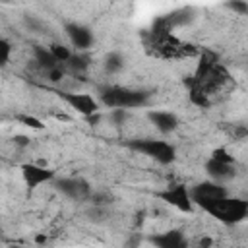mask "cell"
<instances>
[{
  "label": "cell",
  "instance_id": "1",
  "mask_svg": "<svg viewBox=\"0 0 248 248\" xmlns=\"http://www.w3.org/2000/svg\"><path fill=\"white\" fill-rule=\"evenodd\" d=\"M145 48L157 56V58H186V56H194L198 50L194 45L180 41L178 37H174L170 33L169 27V19L161 17L153 23L151 31L145 37Z\"/></svg>",
  "mask_w": 248,
  "mask_h": 248
},
{
  "label": "cell",
  "instance_id": "2",
  "mask_svg": "<svg viewBox=\"0 0 248 248\" xmlns=\"http://www.w3.org/2000/svg\"><path fill=\"white\" fill-rule=\"evenodd\" d=\"M229 79H231V74L217 60V56L213 52H203L200 62H198L194 76H190V79L184 83L188 85V89H196V91L209 97L211 93L221 89Z\"/></svg>",
  "mask_w": 248,
  "mask_h": 248
},
{
  "label": "cell",
  "instance_id": "3",
  "mask_svg": "<svg viewBox=\"0 0 248 248\" xmlns=\"http://www.w3.org/2000/svg\"><path fill=\"white\" fill-rule=\"evenodd\" d=\"M99 101L101 105L108 108H140L149 103V93L143 89H130L120 85H107L99 89Z\"/></svg>",
  "mask_w": 248,
  "mask_h": 248
},
{
  "label": "cell",
  "instance_id": "4",
  "mask_svg": "<svg viewBox=\"0 0 248 248\" xmlns=\"http://www.w3.org/2000/svg\"><path fill=\"white\" fill-rule=\"evenodd\" d=\"M205 213H209L211 217H215L217 221L225 223V225H236L242 223L248 217V202L242 198H219V200H211L200 205Z\"/></svg>",
  "mask_w": 248,
  "mask_h": 248
},
{
  "label": "cell",
  "instance_id": "5",
  "mask_svg": "<svg viewBox=\"0 0 248 248\" xmlns=\"http://www.w3.org/2000/svg\"><path fill=\"white\" fill-rule=\"evenodd\" d=\"M128 147L157 161L159 165H170L176 159V147L167 140H155V138L132 140V141H128Z\"/></svg>",
  "mask_w": 248,
  "mask_h": 248
},
{
  "label": "cell",
  "instance_id": "6",
  "mask_svg": "<svg viewBox=\"0 0 248 248\" xmlns=\"http://www.w3.org/2000/svg\"><path fill=\"white\" fill-rule=\"evenodd\" d=\"M58 97L70 105L78 114L89 118L93 114H99V101L89 93H72V91H58Z\"/></svg>",
  "mask_w": 248,
  "mask_h": 248
},
{
  "label": "cell",
  "instance_id": "7",
  "mask_svg": "<svg viewBox=\"0 0 248 248\" xmlns=\"http://www.w3.org/2000/svg\"><path fill=\"white\" fill-rule=\"evenodd\" d=\"M159 200H163L165 203L176 207L178 211H184V213H190L192 211V200H190V190L184 186V184H172V186H167L165 190H159L155 194Z\"/></svg>",
  "mask_w": 248,
  "mask_h": 248
},
{
  "label": "cell",
  "instance_id": "8",
  "mask_svg": "<svg viewBox=\"0 0 248 248\" xmlns=\"http://www.w3.org/2000/svg\"><path fill=\"white\" fill-rule=\"evenodd\" d=\"M21 170V178L25 182V186L29 190H35L39 188L41 184H46V182H54L56 178V172L48 167H41V165H35V163H23L19 167Z\"/></svg>",
  "mask_w": 248,
  "mask_h": 248
},
{
  "label": "cell",
  "instance_id": "9",
  "mask_svg": "<svg viewBox=\"0 0 248 248\" xmlns=\"http://www.w3.org/2000/svg\"><path fill=\"white\" fill-rule=\"evenodd\" d=\"M54 180H56V178H54ZM54 184H56V190H58L60 194H64L66 198H70V200L81 202V200H89V196H91V186H89V182L83 180V178L66 176V178H58Z\"/></svg>",
  "mask_w": 248,
  "mask_h": 248
},
{
  "label": "cell",
  "instance_id": "10",
  "mask_svg": "<svg viewBox=\"0 0 248 248\" xmlns=\"http://www.w3.org/2000/svg\"><path fill=\"white\" fill-rule=\"evenodd\" d=\"M229 196V190L219 184V182H213V180H207V182H200L196 184L194 188H190V200L192 203L196 205H202L205 202H211V200H219V198H225Z\"/></svg>",
  "mask_w": 248,
  "mask_h": 248
},
{
  "label": "cell",
  "instance_id": "11",
  "mask_svg": "<svg viewBox=\"0 0 248 248\" xmlns=\"http://www.w3.org/2000/svg\"><path fill=\"white\" fill-rule=\"evenodd\" d=\"M64 31H66L72 46H76V50H87L93 45V33L83 23H76V21L66 23L64 25Z\"/></svg>",
  "mask_w": 248,
  "mask_h": 248
},
{
  "label": "cell",
  "instance_id": "12",
  "mask_svg": "<svg viewBox=\"0 0 248 248\" xmlns=\"http://www.w3.org/2000/svg\"><path fill=\"white\" fill-rule=\"evenodd\" d=\"M149 242L155 248H188V238L180 229H169L149 236Z\"/></svg>",
  "mask_w": 248,
  "mask_h": 248
},
{
  "label": "cell",
  "instance_id": "13",
  "mask_svg": "<svg viewBox=\"0 0 248 248\" xmlns=\"http://www.w3.org/2000/svg\"><path fill=\"white\" fill-rule=\"evenodd\" d=\"M149 122L161 132V134H170L178 128V118L174 112L169 110H147Z\"/></svg>",
  "mask_w": 248,
  "mask_h": 248
},
{
  "label": "cell",
  "instance_id": "14",
  "mask_svg": "<svg viewBox=\"0 0 248 248\" xmlns=\"http://www.w3.org/2000/svg\"><path fill=\"white\" fill-rule=\"evenodd\" d=\"M205 170H207V174L211 176V180L213 182H223V180H231L232 176H234V172H236V169H234V165H227V163H217V161H213V159H209L207 163H205Z\"/></svg>",
  "mask_w": 248,
  "mask_h": 248
},
{
  "label": "cell",
  "instance_id": "15",
  "mask_svg": "<svg viewBox=\"0 0 248 248\" xmlns=\"http://www.w3.org/2000/svg\"><path fill=\"white\" fill-rule=\"evenodd\" d=\"M33 54H35V62L43 68V70H52V68H56V66H60L54 58H52V54L48 52V48H45V46H35L33 48Z\"/></svg>",
  "mask_w": 248,
  "mask_h": 248
},
{
  "label": "cell",
  "instance_id": "16",
  "mask_svg": "<svg viewBox=\"0 0 248 248\" xmlns=\"http://www.w3.org/2000/svg\"><path fill=\"white\" fill-rule=\"evenodd\" d=\"M48 52L52 54V58L58 62V64H62V62H68L70 58H72V50L66 46V45H62V43H52L50 46H48Z\"/></svg>",
  "mask_w": 248,
  "mask_h": 248
},
{
  "label": "cell",
  "instance_id": "17",
  "mask_svg": "<svg viewBox=\"0 0 248 248\" xmlns=\"http://www.w3.org/2000/svg\"><path fill=\"white\" fill-rule=\"evenodd\" d=\"M124 68V58L120 52H108L107 58H105V70L108 74H116Z\"/></svg>",
  "mask_w": 248,
  "mask_h": 248
},
{
  "label": "cell",
  "instance_id": "18",
  "mask_svg": "<svg viewBox=\"0 0 248 248\" xmlns=\"http://www.w3.org/2000/svg\"><path fill=\"white\" fill-rule=\"evenodd\" d=\"M209 159H213V161H217V163L234 165V157H232L225 147H215V149L211 151V157H209Z\"/></svg>",
  "mask_w": 248,
  "mask_h": 248
},
{
  "label": "cell",
  "instance_id": "19",
  "mask_svg": "<svg viewBox=\"0 0 248 248\" xmlns=\"http://www.w3.org/2000/svg\"><path fill=\"white\" fill-rule=\"evenodd\" d=\"M17 120H19L23 126L31 128V130H45V124H43L37 116H31V114H17Z\"/></svg>",
  "mask_w": 248,
  "mask_h": 248
},
{
  "label": "cell",
  "instance_id": "20",
  "mask_svg": "<svg viewBox=\"0 0 248 248\" xmlns=\"http://www.w3.org/2000/svg\"><path fill=\"white\" fill-rule=\"evenodd\" d=\"M12 56V43L0 37V66H6Z\"/></svg>",
  "mask_w": 248,
  "mask_h": 248
},
{
  "label": "cell",
  "instance_id": "21",
  "mask_svg": "<svg viewBox=\"0 0 248 248\" xmlns=\"http://www.w3.org/2000/svg\"><path fill=\"white\" fill-rule=\"evenodd\" d=\"M68 64H70L76 72H79V70H85V68L89 66V58L83 56V54H72V58L68 60Z\"/></svg>",
  "mask_w": 248,
  "mask_h": 248
},
{
  "label": "cell",
  "instance_id": "22",
  "mask_svg": "<svg viewBox=\"0 0 248 248\" xmlns=\"http://www.w3.org/2000/svg\"><path fill=\"white\" fill-rule=\"evenodd\" d=\"M105 217H107V207H97V205H93V209L87 211V219H89V221L101 223V221H105Z\"/></svg>",
  "mask_w": 248,
  "mask_h": 248
},
{
  "label": "cell",
  "instance_id": "23",
  "mask_svg": "<svg viewBox=\"0 0 248 248\" xmlns=\"http://www.w3.org/2000/svg\"><path fill=\"white\" fill-rule=\"evenodd\" d=\"M126 116H128V112L122 110V108H112V112H110V118H112L114 124H122L126 120Z\"/></svg>",
  "mask_w": 248,
  "mask_h": 248
},
{
  "label": "cell",
  "instance_id": "24",
  "mask_svg": "<svg viewBox=\"0 0 248 248\" xmlns=\"http://www.w3.org/2000/svg\"><path fill=\"white\" fill-rule=\"evenodd\" d=\"M46 74H48V79H50V81H60V79H62V76H64V70H62L60 66H56V68L48 70Z\"/></svg>",
  "mask_w": 248,
  "mask_h": 248
},
{
  "label": "cell",
  "instance_id": "25",
  "mask_svg": "<svg viewBox=\"0 0 248 248\" xmlns=\"http://www.w3.org/2000/svg\"><path fill=\"white\" fill-rule=\"evenodd\" d=\"M229 8H232V10L240 12V14H246L248 12V4L246 2H232V4H229Z\"/></svg>",
  "mask_w": 248,
  "mask_h": 248
},
{
  "label": "cell",
  "instance_id": "26",
  "mask_svg": "<svg viewBox=\"0 0 248 248\" xmlns=\"http://www.w3.org/2000/svg\"><path fill=\"white\" fill-rule=\"evenodd\" d=\"M213 246V238L211 236H203L198 240V248H211Z\"/></svg>",
  "mask_w": 248,
  "mask_h": 248
},
{
  "label": "cell",
  "instance_id": "27",
  "mask_svg": "<svg viewBox=\"0 0 248 248\" xmlns=\"http://www.w3.org/2000/svg\"><path fill=\"white\" fill-rule=\"evenodd\" d=\"M14 143H17V145H27L29 140H27L25 136H16V138H14Z\"/></svg>",
  "mask_w": 248,
  "mask_h": 248
},
{
  "label": "cell",
  "instance_id": "28",
  "mask_svg": "<svg viewBox=\"0 0 248 248\" xmlns=\"http://www.w3.org/2000/svg\"><path fill=\"white\" fill-rule=\"evenodd\" d=\"M35 242H37V244H45V242H46V236H45V234H37V236H35Z\"/></svg>",
  "mask_w": 248,
  "mask_h": 248
},
{
  "label": "cell",
  "instance_id": "29",
  "mask_svg": "<svg viewBox=\"0 0 248 248\" xmlns=\"http://www.w3.org/2000/svg\"><path fill=\"white\" fill-rule=\"evenodd\" d=\"M14 248H23V246H14Z\"/></svg>",
  "mask_w": 248,
  "mask_h": 248
}]
</instances>
